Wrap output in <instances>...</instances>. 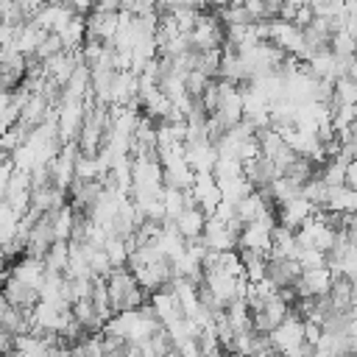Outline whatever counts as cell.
<instances>
[{
  "label": "cell",
  "mask_w": 357,
  "mask_h": 357,
  "mask_svg": "<svg viewBox=\"0 0 357 357\" xmlns=\"http://www.w3.org/2000/svg\"><path fill=\"white\" fill-rule=\"evenodd\" d=\"M106 287H109L112 312H128V310H137V307H142L145 301H151V296L142 290L137 273H134L128 265L114 268V271L106 276Z\"/></svg>",
  "instance_id": "1"
},
{
  "label": "cell",
  "mask_w": 357,
  "mask_h": 357,
  "mask_svg": "<svg viewBox=\"0 0 357 357\" xmlns=\"http://www.w3.org/2000/svg\"><path fill=\"white\" fill-rule=\"evenodd\" d=\"M304 268L298 259L293 257H279V254H271L268 257V268H265V282L276 290H293L301 279Z\"/></svg>",
  "instance_id": "2"
},
{
  "label": "cell",
  "mask_w": 357,
  "mask_h": 357,
  "mask_svg": "<svg viewBox=\"0 0 357 357\" xmlns=\"http://www.w3.org/2000/svg\"><path fill=\"white\" fill-rule=\"evenodd\" d=\"M3 301L14 304L17 310L22 312H33L39 304H42V290L14 273H6V282H3Z\"/></svg>",
  "instance_id": "3"
},
{
  "label": "cell",
  "mask_w": 357,
  "mask_h": 357,
  "mask_svg": "<svg viewBox=\"0 0 357 357\" xmlns=\"http://www.w3.org/2000/svg\"><path fill=\"white\" fill-rule=\"evenodd\" d=\"M271 337H273V349H276V351H282V354H296V351L307 343L304 321H301L296 312H290V315L271 332Z\"/></svg>",
  "instance_id": "4"
},
{
  "label": "cell",
  "mask_w": 357,
  "mask_h": 357,
  "mask_svg": "<svg viewBox=\"0 0 357 357\" xmlns=\"http://www.w3.org/2000/svg\"><path fill=\"white\" fill-rule=\"evenodd\" d=\"M243 176L248 178V184H251L254 190H268L282 173H279L276 162H273L268 153H257L254 159H248V162L243 165Z\"/></svg>",
  "instance_id": "5"
},
{
  "label": "cell",
  "mask_w": 357,
  "mask_h": 357,
  "mask_svg": "<svg viewBox=\"0 0 357 357\" xmlns=\"http://www.w3.org/2000/svg\"><path fill=\"white\" fill-rule=\"evenodd\" d=\"M86 28H89V39L98 42H112L117 28H120V11H92L86 17Z\"/></svg>",
  "instance_id": "6"
},
{
  "label": "cell",
  "mask_w": 357,
  "mask_h": 357,
  "mask_svg": "<svg viewBox=\"0 0 357 357\" xmlns=\"http://www.w3.org/2000/svg\"><path fill=\"white\" fill-rule=\"evenodd\" d=\"M206 220L209 215L201 209V206H184L176 218V229L187 237V240H198L204 237V229H206Z\"/></svg>",
  "instance_id": "7"
},
{
  "label": "cell",
  "mask_w": 357,
  "mask_h": 357,
  "mask_svg": "<svg viewBox=\"0 0 357 357\" xmlns=\"http://www.w3.org/2000/svg\"><path fill=\"white\" fill-rule=\"evenodd\" d=\"M212 81H215V78H209L206 73H201V70H190V73L184 75V89H187L190 98H204V92H206V86H209Z\"/></svg>",
  "instance_id": "8"
},
{
  "label": "cell",
  "mask_w": 357,
  "mask_h": 357,
  "mask_svg": "<svg viewBox=\"0 0 357 357\" xmlns=\"http://www.w3.org/2000/svg\"><path fill=\"white\" fill-rule=\"evenodd\" d=\"M95 8L98 11H123V0H95Z\"/></svg>",
  "instance_id": "9"
},
{
  "label": "cell",
  "mask_w": 357,
  "mask_h": 357,
  "mask_svg": "<svg viewBox=\"0 0 357 357\" xmlns=\"http://www.w3.org/2000/svg\"><path fill=\"white\" fill-rule=\"evenodd\" d=\"M287 3H293V6H298V8H301V6H310V0H287Z\"/></svg>",
  "instance_id": "10"
},
{
  "label": "cell",
  "mask_w": 357,
  "mask_h": 357,
  "mask_svg": "<svg viewBox=\"0 0 357 357\" xmlns=\"http://www.w3.org/2000/svg\"><path fill=\"white\" fill-rule=\"evenodd\" d=\"M170 357H187V354H184V349H181V351H176V354H170Z\"/></svg>",
  "instance_id": "11"
}]
</instances>
